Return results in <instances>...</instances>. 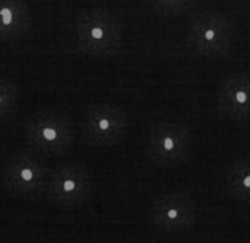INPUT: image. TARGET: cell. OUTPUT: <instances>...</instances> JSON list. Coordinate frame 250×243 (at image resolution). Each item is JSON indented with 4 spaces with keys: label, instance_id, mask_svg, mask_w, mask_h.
Returning <instances> with one entry per match:
<instances>
[{
    "label": "cell",
    "instance_id": "1",
    "mask_svg": "<svg viewBox=\"0 0 250 243\" xmlns=\"http://www.w3.org/2000/svg\"><path fill=\"white\" fill-rule=\"evenodd\" d=\"M124 42L122 22L114 12L95 7L79 12L74 23V45L87 57H110Z\"/></svg>",
    "mask_w": 250,
    "mask_h": 243
},
{
    "label": "cell",
    "instance_id": "2",
    "mask_svg": "<svg viewBox=\"0 0 250 243\" xmlns=\"http://www.w3.org/2000/svg\"><path fill=\"white\" fill-rule=\"evenodd\" d=\"M23 137L40 155H63L74 143V122L67 112L62 110L35 112L23 127Z\"/></svg>",
    "mask_w": 250,
    "mask_h": 243
},
{
    "label": "cell",
    "instance_id": "3",
    "mask_svg": "<svg viewBox=\"0 0 250 243\" xmlns=\"http://www.w3.org/2000/svg\"><path fill=\"white\" fill-rule=\"evenodd\" d=\"M187 45L195 55L207 59L225 57L233 45V27L225 14L197 12L188 19Z\"/></svg>",
    "mask_w": 250,
    "mask_h": 243
},
{
    "label": "cell",
    "instance_id": "4",
    "mask_svg": "<svg viewBox=\"0 0 250 243\" xmlns=\"http://www.w3.org/2000/svg\"><path fill=\"white\" fill-rule=\"evenodd\" d=\"M147 157L157 167L172 168L185 163L192 152L190 128L182 122L162 120L148 127Z\"/></svg>",
    "mask_w": 250,
    "mask_h": 243
},
{
    "label": "cell",
    "instance_id": "5",
    "mask_svg": "<svg viewBox=\"0 0 250 243\" xmlns=\"http://www.w3.org/2000/svg\"><path fill=\"white\" fill-rule=\"evenodd\" d=\"M50 168L39 152L19 150L7 160L3 167V187L12 195L20 198L45 197Z\"/></svg>",
    "mask_w": 250,
    "mask_h": 243
},
{
    "label": "cell",
    "instance_id": "6",
    "mask_svg": "<svg viewBox=\"0 0 250 243\" xmlns=\"http://www.w3.org/2000/svg\"><path fill=\"white\" fill-rule=\"evenodd\" d=\"M94 193L90 172L80 163L68 162L50 170L45 198L48 203L63 210L83 206Z\"/></svg>",
    "mask_w": 250,
    "mask_h": 243
},
{
    "label": "cell",
    "instance_id": "7",
    "mask_svg": "<svg viewBox=\"0 0 250 243\" xmlns=\"http://www.w3.org/2000/svg\"><path fill=\"white\" fill-rule=\"evenodd\" d=\"M82 139L92 147H114L128 133V115L115 103H94L80 120Z\"/></svg>",
    "mask_w": 250,
    "mask_h": 243
},
{
    "label": "cell",
    "instance_id": "8",
    "mask_svg": "<svg viewBox=\"0 0 250 243\" xmlns=\"http://www.w3.org/2000/svg\"><path fill=\"white\" fill-rule=\"evenodd\" d=\"M152 225L162 233H184L192 230L199 220L195 200L187 192H165L154 200L148 212Z\"/></svg>",
    "mask_w": 250,
    "mask_h": 243
},
{
    "label": "cell",
    "instance_id": "9",
    "mask_svg": "<svg viewBox=\"0 0 250 243\" xmlns=\"http://www.w3.org/2000/svg\"><path fill=\"white\" fill-rule=\"evenodd\" d=\"M217 108L233 122L250 120V72H232L217 85Z\"/></svg>",
    "mask_w": 250,
    "mask_h": 243
},
{
    "label": "cell",
    "instance_id": "10",
    "mask_svg": "<svg viewBox=\"0 0 250 243\" xmlns=\"http://www.w3.org/2000/svg\"><path fill=\"white\" fill-rule=\"evenodd\" d=\"M30 9L27 0H0V37L17 42L30 30Z\"/></svg>",
    "mask_w": 250,
    "mask_h": 243
},
{
    "label": "cell",
    "instance_id": "11",
    "mask_svg": "<svg viewBox=\"0 0 250 243\" xmlns=\"http://www.w3.org/2000/svg\"><path fill=\"white\" fill-rule=\"evenodd\" d=\"M225 192L232 200L250 205V159L232 162L225 170Z\"/></svg>",
    "mask_w": 250,
    "mask_h": 243
},
{
    "label": "cell",
    "instance_id": "12",
    "mask_svg": "<svg viewBox=\"0 0 250 243\" xmlns=\"http://www.w3.org/2000/svg\"><path fill=\"white\" fill-rule=\"evenodd\" d=\"M197 0H148L150 9L164 17H179L190 12Z\"/></svg>",
    "mask_w": 250,
    "mask_h": 243
},
{
    "label": "cell",
    "instance_id": "13",
    "mask_svg": "<svg viewBox=\"0 0 250 243\" xmlns=\"http://www.w3.org/2000/svg\"><path fill=\"white\" fill-rule=\"evenodd\" d=\"M17 85L12 80L3 79L2 83H0V119H2V122H7L14 115L15 107H17Z\"/></svg>",
    "mask_w": 250,
    "mask_h": 243
},
{
    "label": "cell",
    "instance_id": "14",
    "mask_svg": "<svg viewBox=\"0 0 250 243\" xmlns=\"http://www.w3.org/2000/svg\"><path fill=\"white\" fill-rule=\"evenodd\" d=\"M247 2H249V3H250V0H247Z\"/></svg>",
    "mask_w": 250,
    "mask_h": 243
}]
</instances>
